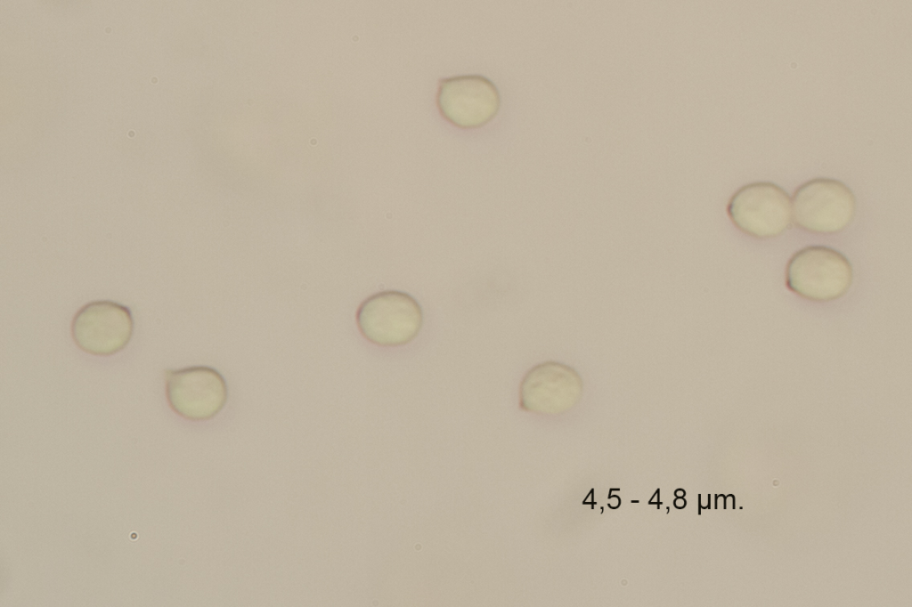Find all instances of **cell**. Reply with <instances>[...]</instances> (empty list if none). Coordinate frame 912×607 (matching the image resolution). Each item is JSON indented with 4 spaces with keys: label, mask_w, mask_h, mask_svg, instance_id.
<instances>
[{
    "label": "cell",
    "mask_w": 912,
    "mask_h": 607,
    "mask_svg": "<svg viewBox=\"0 0 912 607\" xmlns=\"http://www.w3.org/2000/svg\"><path fill=\"white\" fill-rule=\"evenodd\" d=\"M786 285L800 297L818 303L837 300L851 288L853 267L839 250L810 245L794 252L786 267Z\"/></svg>",
    "instance_id": "1"
},
{
    "label": "cell",
    "mask_w": 912,
    "mask_h": 607,
    "mask_svg": "<svg viewBox=\"0 0 912 607\" xmlns=\"http://www.w3.org/2000/svg\"><path fill=\"white\" fill-rule=\"evenodd\" d=\"M421 305L409 293L383 290L368 296L356 312L361 335L380 347H399L411 343L423 326Z\"/></svg>",
    "instance_id": "2"
},
{
    "label": "cell",
    "mask_w": 912,
    "mask_h": 607,
    "mask_svg": "<svg viewBox=\"0 0 912 607\" xmlns=\"http://www.w3.org/2000/svg\"><path fill=\"white\" fill-rule=\"evenodd\" d=\"M857 200L842 181L818 177L801 184L792 199V219L796 227L814 234L843 231L855 218Z\"/></svg>",
    "instance_id": "3"
},
{
    "label": "cell",
    "mask_w": 912,
    "mask_h": 607,
    "mask_svg": "<svg viewBox=\"0 0 912 607\" xmlns=\"http://www.w3.org/2000/svg\"><path fill=\"white\" fill-rule=\"evenodd\" d=\"M728 215L741 232L759 239L782 235L792 223L789 194L771 182H753L740 187L729 198Z\"/></svg>",
    "instance_id": "4"
},
{
    "label": "cell",
    "mask_w": 912,
    "mask_h": 607,
    "mask_svg": "<svg viewBox=\"0 0 912 607\" xmlns=\"http://www.w3.org/2000/svg\"><path fill=\"white\" fill-rule=\"evenodd\" d=\"M165 394L170 409L191 421L215 417L225 406L228 387L224 377L208 366L166 369Z\"/></svg>",
    "instance_id": "5"
},
{
    "label": "cell",
    "mask_w": 912,
    "mask_h": 607,
    "mask_svg": "<svg viewBox=\"0 0 912 607\" xmlns=\"http://www.w3.org/2000/svg\"><path fill=\"white\" fill-rule=\"evenodd\" d=\"M71 337L82 352L97 357L112 356L124 350L134 333L130 309L110 300L83 305L71 321Z\"/></svg>",
    "instance_id": "6"
},
{
    "label": "cell",
    "mask_w": 912,
    "mask_h": 607,
    "mask_svg": "<svg viewBox=\"0 0 912 607\" xmlns=\"http://www.w3.org/2000/svg\"><path fill=\"white\" fill-rule=\"evenodd\" d=\"M583 381L573 367L546 360L531 367L523 376L518 391L521 409L541 415H557L574 408L582 399Z\"/></svg>",
    "instance_id": "7"
},
{
    "label": "cell",
    "mask_w": 912,
    "mask_h": 607,
    "mask_svg": "<svg viewBox=\"0 0 912 607\" xmlns=\"http://www.w3.org/2000/svg\"><path fill=\"white\" fill-rule=\"evenodd\" d=\"M436 104L442 117L459 128H479L497 115L501 97L496 85L481 75H464L440 81Z\"/></svg>",
    "instance_id": "8"
},
{
    "label": "cell",
    "mask_w": 912,
    "mask_h": 607,
    "mask_svg": "<svg viewBox=\"0 0 912 607\" xmlns=\"http://www.w3.org/2000/svg\"><path fill=\"white\" fill-rule=\"evenodd\" d=\"M674 496H675V498L673 500V506L676 508H678V509L684 508L686 506V505H687V500L685 498V496H686L685 490H682V489H679V490H677L674 492Z\"/></svg>",
    "instance_id": "9"
},
{
    "label": "cell",
    "mask_w": 912,
    "mask_h": 607,
    "mask_svg": "<svg viewBox=\"0 0 912 607\" xmlns=\"http://www.w3.org/2000/svg\"><path fill=\"white\" fill-rule=\"evenodd\" d=\"M620 504H621L620 497L618 495H616V494H613V492L610 490L609 494H608V504H607V506L611 509H616V508L619 507Z\"/></svg>",
    "instance_id": "10"
},
{
    "label": "cell",
    "mask_w": 912,
    "mask_h": 607,
    "mask_svg": "<svg viewBox=\"0 0 912 607\" xmlns=\"http://www.w3.org/2000/svg\"><path fill=\"white\" fill-rule=\"evenodd\" d=\"M658 503L659 504L661 503L660 500H659V490H657L655 493V495L652 496V498L649 501V504H658Z\"/></svg>",
    "instance_id": "11"
}]
</instances>
